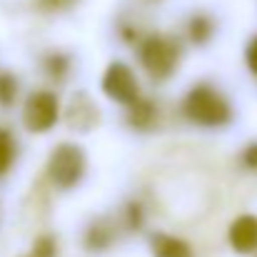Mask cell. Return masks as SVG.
Listing matches in <instances>:
<instances>
[{
  "instance_id": "6",
  "label": "cell",
  "mask_w": 257,
  "mask_h": 257,
  "mask_svg": "<svg viewBox=\"0 0 257 257\" xmlns=\"http://www.w3.org/2000/svg\"><path fill=\"white\" fill-rule=\"evenodd\" d=\"M65 120H68V125L75 133H90L100 122V110H97V105L87 97L85 92H75L70 105H68Z\"/></svg>"
},
{
  "instance_id": "13",
  "label": "cell",
  "mask_w": 257,
  "mask_h": 257,
  "mask_svg": "<svg viewBox=\"0 0 257 257\" xmlns=\"http://www.w3.org/2000/svg\"><path fill=\"white\" fill-rule=\"evenodd\" d=\"M68 70H70V60H68L65 55L53 53V55H48V58H45V73H48L53 80H63Z\"/></svg>"
},
{
  "instance_id": "9",
  "label": "cell",
  "mask_w": 257,
  "mask_h": 257,
  "mask_svg": "<svg viewBox=\"0 0 257 257\" xmlns=\"http://www.w3.org/2000/svg\"><path fill=\"white\" fill-rule=\"evenodd\" d=\"M150 247H153V255L155 257H195L192 255V247L185 240L165 235V232H155L150 237Z\"/></svg>"
},
{
  "instance_id": "14",
  "label": "cell",
  "mask_w": 257,
  "mask_h": 257,
  "mask_svg": "<svg viewBox=\"0 0 257 257\" xmlns=\"http://www.w3.org/2000/svg\"><path fill=\"white\" fill-rule=\"evenodd\" d=\"M15 95H18V80L10 73H0V105L3 107L13 105Z\"/></svg>"
},
{
  "instance_id": "18",
  "label": "cell",
  "mask_w": 257,
  "mask_h": 257,
  "mask_svg": "<svg viewBox=\"0 0 257 257\" xmlns=\"http://www.w3.org/2000/svg\"><path fill=\"white\" fill-rule=\"evenodd\" d=\"M43 3V8H48V10H63V8H70L75 0H40Z\"/></svg>"
},
{
  "instance_id": "16",
  "label": "cell",
  "mask_w": 257,
  "mask_h": 257,
  "mask_svg": "<svg viewBox=\"0 0 257 257\" xmlns=\"http://www.w3.org/2000/svg\"><path fill=\"white\" fill-rule=\"evenodd\" d=\"M242 163H245L247 170L257 172V143H252V145L245 148V153H242Z\"/></svg>"
},
{
  "instance_id": "10",
  "label": "cell",
  "mask_w": 257,
  "mask_h": 257,
  "mask_svg": "<svg viewBox=\"0 0 257 257\" xmlns=\"http://www.w3.org/2000/svg\"><path fill=\"white\" fill-rule=\"evenodd\" d=\"M110 242H112V230H110L107 220H97V222H92L90 230H87V235H85V247L87 250L100 252V250H105Z\"/></svg>"
},
{
  "instance_id": "11",
  "label": "cell",
  "mask_w": 257,
  "mask_h": 257,
  "mask_svg": "<svg viewBox=\"0 0 257 257\" xmlns=\"http://www.w3.org/2000/svg\"><path fill=\"white\" fill-rule=\"evenodd\" d=\"M212 33H215V25H212V20H210L207 15H192V18H190V23H187V35H190V40H192L195 45H205V43L212 38Z\"/></svg>"
},
{
  "instance_id": "4",
  "label": "cell",
  "mask_w": 257,
  "mask_h": 257,
  "mask_svg": "<svg viewBox=\"0 0 257 257\" xmlns=\"http://www.w3.org/2000/svg\"><path fill=\"white\" fill-rule=\"evenodd\" d=\"M23 122L30 133H48L58 122V97L55 92L38 90L25 100Z\"/></svg>"
},
{
  "instance_id": "17",
  "label": "cell",
  "mask_w": 257,
  "mask_h": 257,
  "mask_svg": "<svg viewBox=\"0 0 257 257\" xmlns=\"http://www.w3.org/2000/svg\"><path fill=\"white\" fill-rule=\"evenodd\" d=\"M247 65H250V70L257 75V38L250 43V48H247Z\"/></svg>"
},
{
  "instance_id": "7",
  "label": "cell",
  "mask_w": 257,
  "mask_h": 257,
  "mask_svg": "<svg viewBox=\"0 0 257 257\" xmlns=\"http://www.w3.org/2000/svg\"><path fill=\"white\" fill-rule=\"evenodd\" d=\"M230 245L240 255L257 252V217L255 215H240L230 225Z\"/></svg>"
},
{
  "instance_id": "1",
  "label": "cell",
  "mask_w": 257,
  "mask_h": 257,
  "mask_svg": "<svg viewBox=\"0 0 257 257\" xmlns=\"http://www.w3.org/2000/svg\"><path fill=\"white\" fill-rule=\"evenodd\" d=\"M182 112L190 122L202 125V127H222L232 120V107L230 102L215 90L212 85H195L185 102H182Z\"/></svg>"
},
{
  "instance_id": "12",
  "label": "cell",
  "mask_w": 257,
  "mask_h": 257,
  "mask_svg": "<svg viewBox=\"0 0 257 257\" xmlns=\"http://www.w3.org/2000/svg\"><path fill=\"white\" fill-rule=\"evenodd\" d=\"M13 160H15V140L8 130H0V175L10 170Z\"/></svg>"
},
{
  "instance_id": "8",
  "label": "cell",
  "mask_w": 257,
  "mask_h": 257,
  "mask_svg": "<svg viewBox=\"0 0 257 257\" xmlns=\"http://www.w3.org/2000/svg\"><path fill=\"white\" fill-rule=\"evenodd\" d=\"M127 125L135 130H150L158 122V105L148 97H138L127 105Z\"/></svg>"
},
{
  "instance_id": "15",
  "label": "cell",
  "mask_w": 257,
  "mask_h": 257,
  "mask_svg": "<svg viewBox=\"0 0 257 257\" xmlns=\"http://www.w3.org/2000/svg\"><path fill=\"white\" fill-rule=\"evenodd\" d=\"M58 252V242L50 237V235H43L35 240V247H33V257H55Z\"/></svg>"
},
{
  "instance_id": "5",
  "label": "cell",
  "mask_w": 257,
  "mask_h": 257,
  "mask_svg": "<svg viewBox=\"0 0 257 257\" xmlns=\"http://www.w3.org/2000/svg\"><path fill=\"white\" fill-rule=\"evenodd\" d=\"M102 92L122 105H130L133 100L140 97V85L135 80V73L125 63H110L102 78Z\"/></svg>"
},
{
  "instance_id": "2",
  "label": "cell",
  "mask_w": 257,
  "mask_h": 257,
  "mask_svg": "<svg viewBox=\"0 0 257 257\" xmlns=\"http://www.w3.org/2000/svg\"><path fill=\"white\" fill-rule=\"evenodd\" d=\"M140 63L153 80H168L180 63V45L165 35H150L140 43Z\"/></svg>"
},
{
  "instance_id": "3",
  "label": "cell",
  "mask_w": 257,
  "mask_h": 257,
  "mask_svg": "<svg viewBox=\"0 0 257 257\" xmlns=\"http://www.w3.org/2000/svg\"><path fill=\"white\" fill-rule=\"evenodd\" d=\"M87 168V160H85V153L80 145H73V143H63L53 150L50 160H48V175L53 180L55 187L60 190H70L75 187L83 175H85Z\"/></svg>"
}]
</instances>
